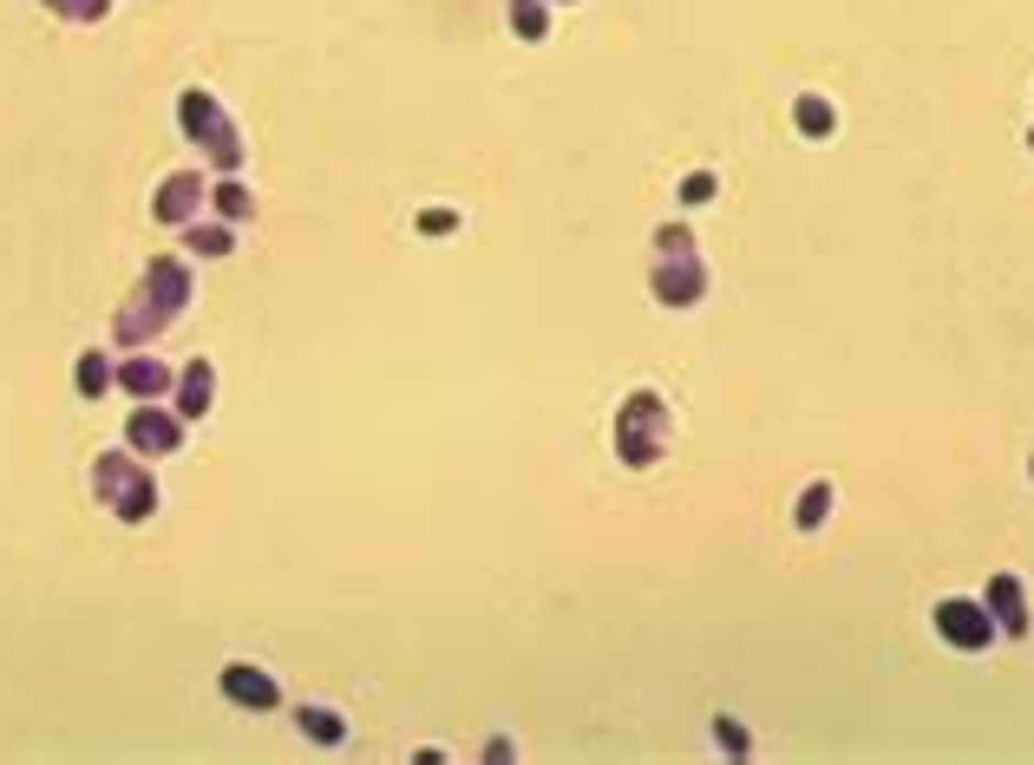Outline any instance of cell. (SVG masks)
<instances>
[{"instance_id":"1","label":"cell","mask_w":1034,"mask_h":765,"mask_svg":"<svg viewBox=\"0 0 1034 765\" xmlns=\"http://www.w3.org/2000/svg\"><path fill=\"white\" fill-rule=\"evenodd\" d=\"M99 485H106V491H119V505H125V517H144V510H151V498L138 491V478H131L125 465H106V472H99Z\"/></svg>"},{"instance_id":"2","label":"cell","mask_w":1034,"mask_h":765,"mask_svg":"<svg viewBox=\"0 0 1034 765\" xmlns=\"http://www.w3.org/2000/svg\"><path fill=\"white\" fill-rule=\"evenodd\" d=\"M223 687H230L237 700H250V707H268V700H275V687H268L262 674H250V667H230V674H223Z\"/></svg>"},{"instance_id":"3","label":"cell","mask_w":1034,"mask_h":765,"mask_svg":"<svg viewBox=\"0 0 1034 765\" xmlns=\"http://www.w3.org/2000/svg\"><path fill=\"white\" fill-rule=\"evenodd\" d=\"M131 439H138V445H170V439H177V432H170V425H164V419H151V412H144V419H138V425H131Z\"/></svg>"},{"instance_id":"4","label":"cell","mask_w":1034,"mask_h":765,"mask_svg":"<svg viewBox=\"0 0 1034 765\" xmlns=\"http://www.w3.org/2000/svg\"><path fill=\"white\" fill-rule=\"evenodd\" d=\"M204 399H210V374L197 367V374H190V386H184V412H204Z\"/></svg>"},{"instance_id":"5","label":"cell","mask_w":1034,"mask_h":765,"mask_svg":"<svg viewBox=\"0 0 1034 765\" xmlns=\"http://www.w3.org/2000/svg\"><path fill=\"white\" fill-rule=\"evenodd\" d=\"M157 386H164V367H151V361L131 367V392H157Z\"/></svg>"},{"instance_id":"6","label":"cell","mask_w":1034,"mask_h":765,"mask_svg":"<svg viewBox=\"0 0 1034 765\" xmlns=\"http://www.w3.org/2000/svg\"><path fill=\"white\" fill-rule=\"evenodd\" d=\"M79 386H86V392H99V386H106V367H99V361H86V374H79Z\"/></svg>"}]
</instances>
